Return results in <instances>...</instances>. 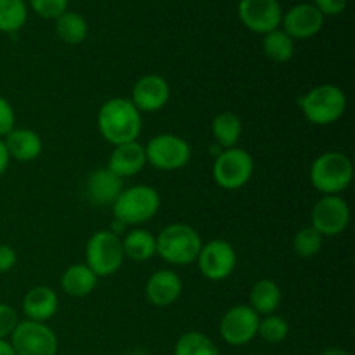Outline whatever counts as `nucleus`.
<instances>
[{
  "label": "nucleus",
  "instance_id": "1",
  "mask_svg": "<svg viewBox=\"0 0 355 355\" xmlns=\"http://www.w3.org/2000/svg\"><path fill=\"white\" fill-rule=\"evenodd\" d=\"M97 127L104 141L113 146L134 142L142 130V113L130 99L113 97L101 106Z\"/></svg>",
  "mask_w": 355,
  "mask_h": 355
},
{
  "label": "nucleus",
  "instance_id": "2",
  "mask_svg": "<svg viewBox=\"0 0 355 355\" xmlns=\"http://www.w3.org/2000/svg\"><path fill=\"white\" fill-rule=\"evenodd\" d=\"M201 246L203 241L200 232L182 222L166 225L156 236V253L172 266H189L196 262Z\"/></svg>",
  "mask_w": 355,
  "mask_h": 355
},
{
  "label": "nucleus",
  "instance_id": "3",
  "mask_svg": "<svg viewBox=\"0 0 355 355\" xmlns=\"http://www.w3.org/2000/svg\"><path fill=\"white\" fill-rule=\"evenodd\" d=\"M298 106L305 120L324 127L338 121L347 110V96L338 85L322 83L298 97Z\"/></svg>",
  "mask_w": 355,
  "mask_h": 355
},
{
  "label": "nucleus",
  "instance_id": "4",
  "mask_svg": "<svg viewBox=\"0 0 355 355\" xmlns=\"http://www.w3.org/2000/svg\"><path fill=\"white\" fill-rule=\"evenodd\" d=\"M159 194L155 187L151 186H132L128 189H123L120 196L116 198L111 207H113L114 220L128 225H141L151 220L159 210Z\"/></svg>",
  "mask_w": 355,
  "mask_h": 355
},
{
  "label": "nucleus",
  "instance_id": "5",
  "mask_svg": "<svg viewBox=\"0 0 355 355\" xmlns=\"http://www.w3.org/2000/svg\"><path fill=\"white\" fill-rule=\"evenodd\" d=\"M352 162L340 151L322 153L311 166V184L322 196L343 193L352 184Z\"/></svg>",
  "mask_w": 355,
  "mask_h": 355
},
{
  "label": "nucleus",
  "instance_id": "6",
  "mask_svg": "<svg viewBox=\"0 0 355 355\" xmlns=\"http://www.w3.org/2000/svg\"><path fill=\"white\" fill-rule=\"evenodd\" d=\"M121 238L113 231H97L89 238L85 246V266L97 277L113 276L123 266Z\"/></svg>",
  "mask_w": 355,
  "mask_h": 355
},
{
  "label": "nucleus",
  "instance_id": "7",
  "mask_svg": "<svg viewBox=\"0 0 355 355\" xmlns=\"http://www.w3.org/2000/svg\"><path fill=\"white\" fill-rule=\"evenodd\" d=\"M253 170H255V163H253L252 155L245 149L231 148L224 149L217 156L214 168H211V175L222 189L236 191L250 182Z\"/></svg>",
  "mask_w": 355,
  "mask_h": 355
},
{
  "label": "nucleus",
  "instance_id": "8",
  "mask_svg": "<svg viewBox=\"0 0 355 355\" xmlns=\"http://www.w3.org/2000/svg\"><path fill=\"white\" fill-rule=\"evenodd\" d=\"M144 149L149 165L162 172H175L184 168L191 159L189 142L175 134L155 135Z\"/></svg>",
  "mask_w": 355,
  "mask_h": 355
},
{
  "label": "nucleus",
  "instance_id": "9",
  "mask_svg": "<svg viewBox=\"0 0 355 355\" xmlns=\"http://www.w3.org/2000/svg\"><path fill=\"white\" fill-rule=\"evenodd\" d=\"M9 338L16 355H55L59 349L55 333L45 322L30 319L17 322Z\"/></svg>",
  "mask_w": 355,
  "mask_h": 355
},
{
  "label": "nucleus",
  "instance_id": "10",
  "mask_svg": "<svg viewBox=\"0 0 355 355\" xmlns=\"http://www.w3.org/2000/svg\"><path fill=\"white\" fill-rule=\"evenodd\" d=\"M312 227L324 238H335L342 234L350 222L349 203L340 194H328L322 196L314 205L311 214Z\"/></svg>",
  "mask_w": 355,
  "mask_h": 355
},
{
  "label": "nucleus",
  "instance_id": "11",
  "mask_svg": "<svg viewBox=\"0 0 355 355\" xmlns=\"http://www.w3.org/2000/svg\"><path fill=\"white\" fill-rule=\"evenodd\" d=\"M200 272L210 281H224L234 272L238 257L231 243L224 239H214L201 246L196 259Z\"/></svg>",
  "mask_w": 355,
  "mask_h": 355
},
{
  "label": "nucleus",
  "instance_id": "12",
  "mask_svg": "<svg viewBox=\"0 0 355 355\" xmlns=\"http://www.w3.org/2000/svg\"><path fill=\"white\" fill-rule=\"evenodd\" d=\"M259 314L250 305H234L220 319V336L227 345L243 347L259 331Z\"/></svg>",
  "mask_w": 355,
  "mask_h": 355
},
{
  "label": "nucleus",
  "instance_id": "13",
  "mask_svg": "<svg viewBox=\"0 0 355 355\" xmlns=\"http://www.w3.org/2000/svg\"><path fill=\"white\" fill-rule=\"evenodd\" d=\"M241 23L255 33H270L283 21V10L277 0H241L238 6Z\"/></svg>",
  "mask_w": 355,
  "mask_h": 355
},
{
  "label": "nucleus",
  "instance_id": "14",
  "mask_svg": "<svg viewBox=\"0 0 355 355\" xmlns=\"http://www.w3.org/2000/svg\"><path fill=\"white\" fill-rule=\"evenodd\" d=\"M170 99V85L163 76L144 75L135 82L130 101L141 113H156Z\"/></svg>",
  "mask_w": 355,
  "mask_h": 355
},
{
  "label": "nucleus",
  "instance_id": "15",
  "mask_svg": "<svg viewBox=\"0 0 355 355\" xmlns=\"http://www.w3.org/2000/svg\"><path fill=\"white\" fill-rule=\"evenodd\" d=\"M281 23L284 24V31L293 40H307L321 31L324 16L319 12L314 3H298L288 10Z\"/></svg>",
  "mask_w": 355,
  "mask_h": 355
},
{
  "label": "nucleus",
  "instance_id": "16",
  "mask_svg": "<svg viewBox=\"0 0 355 355\" xmlns=\"http://www.w3.org/2000/svg\"><path fill=\"white\" fill-rule=\"evenodd\" d=\"M180 293H182V281L173 270H156L146 283V297L155 307H170L179 300Z\"/></svg>",
  "mask_w": 355,
  "mask_h": 355
},
{
  "label": "nucleus",
  "instance_id": "17",
  "mask_svg": "<svg viewBox=\"0 0 355 355\" xmlns=\"http://www.w3.org/2000/svg\"><path fill=\"white\" fill-rule=\"evenodd\" d=\"M123 191V179L114 175L110 168H99L89 175L85 182V194L90 203L97 207L113 205Z\"/></svg>",
  "mask_w": 355,
  "mask_h": 355
},
{
  "label": "nucleus",
  "instance_id": "18",
  "mask_svg": "<svg viewBox=\"0 0 355 355\" xmlns=\"http://www.w3.org/2000/svg\"><path fill=\"white\" fill-rule=\"evenodd\" d=\"M146 165H148L146 149L144 146L139 144L137 141L114 146L113 153H111L110 156V162H107V168H110L114 175L120 177V179L137 175Z\"/></svg>",
  "mask_w": 355,
  "mask_h": 355
},
{
  "label": "nucleus",
  "instance_id": "19",
  "mask_svg": "<svg viewBox=\"0 0 355 355\" xmlns=\"http://www.w3.org/2000/svg\"><path fill=\"white\" fill-rule=\"evenodd\" d=\"M59 309V298L49 286H35L23 298V312L26 319L35 322H47Z\"/></svg>",
  "mask_w": 355,
  "mask_h": 355
},
{
  "label": "nucleus",
  "instance_id": "20",
  "mask_svg": "<svg viewBox=\"0 0 355 355\" xmlns=\"http://www.w3.org/2000/svg\"><path fill=\"white\" fill-rule=\"evenodd\" d=\"M3 144L9 153V158L17 162H33L44 149L40 135L30 128H12L3 137Z\"/></svg>",
  "mask_w": 355,
  "mask_h": 355
},
{
  "label": "nucleus",
  "instance_id": "21",
  "mask_svg": "<svg viewBox=\"0 0 355 355\" xmlns=\"http://www.w3.org/2000/svg\"><path fill=\"white\" fill-rule=\"evenodd\" d=\"M97 279L99 277L85 263H75V266L68 267L64 270L61 277V286L64 293H68L69 297L82 298L96 290Z\"/></svg>",
  "mask_w": 355,
  "mask_h": 355
},
{
  "label": "nucleus",
  "instance_id": "22",
  "mask_svg": "<svg viewBox=\"0 0 355 355\" xmlns=\"http://www.w3.org/2000/svg\"><path fill=\"white\" fill-rule=\"evenodd\" d=\"M283 295L272 279H260L250 290V307L259 315H269L279 309Z\"/></svg>",
  "mask_w": 355,
  "mask_h": 355
},
{
  "label": "nucleus",
  "instance_id": "23",
  "mask_svg": "<svg viewBox=\"0 0 355 355\" xmlns=\"http://www.w3.org/2000/svg\"><path fill=\"white\" fill-rule=\"evenodd\" d=\"M123 255L134 262H146L156 255V236L146 229H132L121 239Z\"/></svg>",
  "mask_w": 355,
  "mask_h": 355
},
{
  "label": "nucleus",
  "instance_id": "24",
  "mask_svg": "<svg viewBox=\"0 0 355 355\" xmlns=\"http://www.w3.org/2000/svg\"><path fill=\"white\" fill-rule=\"evenodd\" d=\"M211 134H214L215 141L224 149L236 148L243 134L241 118L236 113H231V111L218 113L211 121Z\"/></svg>",
  "mask_w": 355,
  "mask_h": 355
},
{
  "label": "nucleus",
  "instance_id": "25",
  "mask_svg": "<svg viewBox=\"0 0 355 355\" xmlns=\"http://www.w3.org/2000/svg\"><path fill=\"white\" fill-rule=\"evenodd\" d=\"M55 31H58V37L62 42L71 45L82 44L83 40L89 35V24H87L85 17L78 12H68L55 19Z\"/></svg>",
  "mask_w": 355,
  "mask_h": 355
},
{
  "label": "nucleus",
  "instance_id": "26",
  "mask_svg": "<svg viewBox=\"0 0 355 355\" xmlns=\"http://www.w3.org/2000/svg\"><path fill=\"white\" fill-rule=\"evenodd\" d=\"M263 54L274 62H288L295 55V40L284 30H274L263 37Z\"/></svg>",
  "mask_w": 355,
  "mask_h": 355
},
{
  "label": "nucleus",
  "instance_id": "27",
  "mask_svg": "<svg viewBox=\"0 0 355 355\" xmlns=\"http://www.w3.org/2000/svg\"><path fill=\"white\" fill-rule=\"evenodd\" d=\"M173 355H220L217 345L200 331H187L177 342Z\"/></svg>",
  "mask_w": 355,
  "mask_h": 355
},
{
  "label": "nucleus",
  "instance_id": "28",
  "mask_svg": "<svg viewBox=\"0 0 355 355\" xmlns=\"http://www.w3.org/2000/svg\"><path fill=\"white\" fill-rule=\"evenodd\" d=\"M28 10L24 0H0V31L14 33L26 23Z\"/></svg>",
  "mask_w": 355,
  "mask_h": 355
},
{
  "label": "nucleus",
  "instance_id": "29",
  "mask_svg": "<svg viewBox=\"0 0 355 355\" xmlns=\"http://www.w3.org/2000/svg\"><path fill=\"white\" fill-rule=\"evenodd\" d=\"M288 333H290V326H288L286 319H283L281 315L269 314L263 315L259 321V331H257V335L263 342L276 345V343H281L286 340Z\"/></svg>",
  "mask_w": 355,
  "mask_h": 355
},
{
  "label": "nucleus",
  "instance_id": "30",
  "mask_svg": "<svg viewBox=\"0 0 355 355\" xmlns=\"http://www.w3.org/2000/svg\"><path fill=\"white\" fill-rule=\"evenodd\" d=\"M322 236L312 225L300 229L293 238V250L302 259H312L322 250Z\"/></svg>",
  "mask_w": 355,
  "mask_h": 355
},
{
  "label": "nucleus",
  "instance_id": "31",
  "mask_svg": "<svg viewBox=\"0 0 355 355\" xmlns=\"http://www.w3.org/2000/svg\"><path fill=\"white\" fill-rule=\"evenodd\" d=\"M37 14L47 19H58L68 9V0H30Z\"/></svg>",
  "mask_w": 355,
  "mask_h": 355
},
{
  "label": "nucleus",
  "instance_id": "32",
  "mask_svg": "<svg viewBox=\"0 0 355 355\" xmlns=\"http://www.w3.org/2000/svg\"><path fill=\"white\" fill-rule=\"evenodd\" d=\"M17 312L7 304L0 302V340H6L7 336L12 335L14 328L17 326Z\"/></svg>",
  "mask_w": 355,
  "mask_h": 355
},
{
  "label": "nucleus",
  "instance_id": "33",
  "mask_svg": "<svg viewBox=\"0 0 355 355\" xmlns=\"http://www.w3.org/2000/svg\"><path fill=\"white\" fill-rule=\"evenodd\" d=\"M16 123V114H14L12 106L6 97L0 96V139L6 137Z\"/></svg>",
  "mask_w": 355,
  "mask_h": 355
},
{
  "label": "nucleus",
  "instance_id": "34",
  "mask_svg": "<svg viewBox=\"0 0 355 355\" xmlns=\"http://www.w3.org/2000/svg\"><path fill=\"white\" fill-rule=\"evenodd\" d=\"M314 6L322 16H336L345 10L347 0H314Z\"/></svg>",
  "mask_w": 355,
  "mask_h": 355
},
{
  "label": "nucleus",
  "instance_id": "35",
  "mask_svg": "<svg viewBox=\"0 0 355 355\" xmlns=\"http://www.w3.org/2000/svg\"><path fill=\"white\" fill-rule=\"evenodd\" d=\"M17 262V253L12 246L0 245V274L9 272Z\"/></svg>",
  "mask_w": 355,
  "mask_h": 355
},
{
  "label": "nucleus",
  "instance_id": "36",
  "mask_svg": "<svg viewBox=\"0 0 355 355\" xmlns=\"http://www.w3.org/2000/svg\"><path fill=\"white\" fill-rule=\"evenodd\" d=\"M9 162H10L9 153H7L6 144H3V139H0V177L6 173L7 166H9Z\"/></svg>",
  "mask_w": 355,
  "mask_h": 355
},
{
  "label": "nucleus",
  "instance_id": "37",
  "mask_svg": "<svg viewBox=\"0 0 355 355\" xmlns=\"http://www.w3.org/2000/svg\"><path fill=\"white\" fill-rule=\"evenodd\" d=\"M0 355H16L12 345L7 340H0Z\"/></svg>",
  "mask_w": 355,
  "mask_h": 355
},
{
  "label": "nucleus",
  "instance_id": "38",
  "mask_svg": "<svg viewBox=\"0 0 355 355\" xmlns=\"http://www.w3.org/2000/svg\"><path fill=\"white\" fill-rule=\"evenodd\" d=\"M321 355H350V354L345 352V350H342V349H328V350H324Z\"/></svg>",
  "mask_w": 355,
  "mask_h": 355
}]
</instances>
